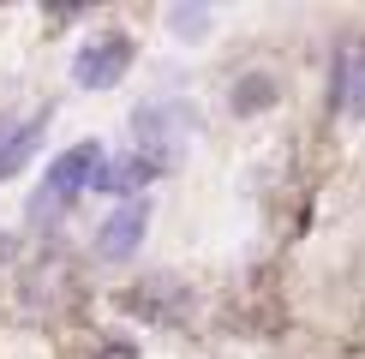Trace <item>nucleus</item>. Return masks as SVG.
<instances>
[{
    "label": "nucleus",
    "instance_id": "f03ea898",
    "mask_svg": "<svg viewBox=\"0 0 365 359\" xmlns=\"http://www.w3.org/2000/svg\"><path fill=\"white\" fill-rule=\"evenodd\" d=\"M192 132V114L180 108V102H144L138 114H132V138H138V156H150L156 168H174L180 144H186Z\"/></svg>",
    "mask_w": 365,
    "mask_h": 359
},
{
    "label": "nucleus",
    "instance_id": "6e6552de",
    "mask_svg": "<svg viewBox=\"0 0 365 359\" xmlns=\"http://www.w3.org/2000/svg\"><path fill=\"white\" fill-rule=\"evenodd\" d=\"M269 102H276V78H269V72H252V78L234 84V114H257V108H269Z\"/></svg>",
    "mask_w": 365,
    "mask_h": 359
},
{
    "label": "nucleus",
    "instance_id": "423d86ee",
    "mask_svg": "<svg viewBox=\"0 0 365 359\" xmlns=\"http://www.w3.org/2000/svg\"><path fill=\"white\" fill-rule=\"evenodd\" d=\"M336 108L347 120H365V42H347L336 60Z\"/></svg>",
    "mask_w": 365,
    "mask_h": 359
},
{
    "label": "nucleus",
    "instance_id": "39448f33",
    "mask_svg": "<svg viewBox=\"0 0 365 359\" xmlns=\"http://www.w3.org/2000/svg\"><path fill=\"white\" fill-rule=\"evenodd\" d=\"M162 168L150 156H138V150H126V156H114V162H102V174H96V192H108V198H126L132 204V192H144L150 180H156Z\"/></svg>",
    "mask_w": 365,
    "mask_h": 359
},
{
    "label": "nucleus",
    "instance_id": "1a4fd4ad",
    "mask_svg": "<svg viewBox=\"0 0 365 359\" xmlns=\"http://www.w3.org/2000/svg\"><path fill=\"white\" fill-rule=\"evenodd\" d=\"M90 359H138V348H132V341H108V348H96Z\"/></svg>",
    "mask_w": 365,
    "mask_h": 359
},
{
    "label": "nucleus",
    "instance_id": "20e7f679",
    "mask_svg": "<svg viewBox=\"0 0 365 359\" xmlns=\"http://www.w3.org/2000/svg\"><path fill=\"white\" fill-rule=\"evenodd\" d=\"M150 234V204L144 198H132V204H120L108 222L96 228V258H108V264H126L132 251H138V239Z\"/></svg>",
    "mask_w": 365,
    "mask_h": 359
},
{
    "label": "nucleus",
    "instance_id": "7ed1b4c3",
    "mask_svg": "<svg viewBox=\"0 0 365 359\" xmlns=\"http://www.w3.org/2000/svg\"><path fill=\"white\" fill-rule=\"evenodd\" d=\"M126 72H132V36H120V30H102L72 54V84L78 90H114Z\"/></svg>",
    "mask_w": 365,
    "mask_h": 359
},
{
    "label": "nucleus",
    "instance_id": "f257e3e1",
    "mask_svg": "<svg viewBox=\"0 0 365 359\" xmlns=\"http://www.w3.org/2000/svg\"><path fill=\"white\" fill-rule=\"evenodd\" d=\"M102 144H72L66 156H54L48 180H42V192L30 198V222H54L60 209L72 198H84V192H96V174H102Z\"/></svg>",
    "mask_w": 365,
    "mask_h": 359
},
{
    "label": "nucleus",
    "instance_id": "0eeeda50",
    "mask_svg": "<svg viewBox=\"0 0 365 359\" xmlns=\"http://www.w3.org/2000/svg\"><path fill=\"white\" fill-rule=\"evenodd\" d=\"M36 138H42V114L36 120H0V180L24 168V156L36 150Z\"/></svg>",
    "mask_w": 365,
    "mask_h": 359
}]
</instances>
